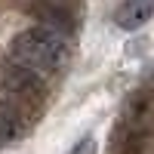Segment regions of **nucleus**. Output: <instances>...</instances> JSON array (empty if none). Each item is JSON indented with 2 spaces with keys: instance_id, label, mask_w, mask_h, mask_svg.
<instances>
[{
  "instance_id": "1",
  "label": "nucleus",
  "mask_w": 154,
  "mask_h": 154,
  "mask_svg": "<svg viewBox=\"0 0 154 154\" xmlns=\"http://www.w3.org/2000/svg\"><path fill=\"white\" fill-rule=\"evenodd\" d=\"M9 62L34 74L59 71L68 62V37L49 28H25L9 43Z\"/></svg>"
},
{
  "instance_id": "2",
  "label": "nucleus",
  "mask_w": 154,
  "mask_h": 154,
  "mask_svg": "<svg viewBox=\"0 0 154 154\" xmlns=\"http://www.w3.org/2000/svg\"><path fill=\"white\" fill-rule=\"evenodd\" d=\"M3 86H6V96H16L19 102H25V105H28V102L34 105V102H40L46 96V86L40 80V74L22 68L16 62L3 65Z\"/></svg>"
},
{
  "instance_id": "3",
  "label": "nucleus",
  "mask_w": 154,
  "mask_h": 154,
  "mask_svg": "<svg viewBox=\"0 0 154 154\" xmlns=\"http://www.w3.org/2000/svg\"><path fill=\"white\" fill-rule=\"evenodd\" d=\"M31 130V114L28 105L19 102L16 96L0 99V142H19Z\"/></svg>"
},
{
  "instance_id": "4",
  "label": "nucleus",
  "mask_w": 154,
  "mask_h": 154,
  "mask_svg": "<svg viewBox=\"0 0 154 154\" xmlns=\"http://www.w3.org/2000/svg\"><path fill=\"white\" fill-rule=\"evenodd\" d=\"M151 19H154V0H123L114 12V22L123 31H136Z\"/></svg>"
},
{
  "instance_id": "5",
  "label": "nucleus",
  "mask_w": 154,
  "mask_h": 154,
  "mask_svg": "<svg viewBox=\"0 0 154 154\" xmlns=\"http://www.w3.org/2000/svg\"><path fill=\"white\" fill-rule=\"evenodd\" d=\"M71 154H96V139H89V136H86V139H80V142L74 145V151H71Z\"/></svg>"
},
{
  "instance_id": "6",
  "label": "nucleus",
  "mask_w": 154,
  "mask_h": 154,
  "mask_svg": "<svg viewBox=\"0 0 154 154\" xmlns=\"http://www.w3.org/2000/svg\"><path fill=\"white\" fill-rule=\"evenodd\" d=\"M31 6H71V0H31Z\"/></svg>"
}]
</instances>
